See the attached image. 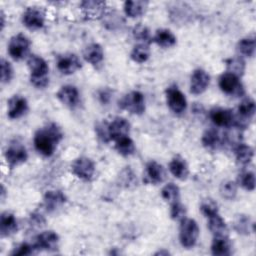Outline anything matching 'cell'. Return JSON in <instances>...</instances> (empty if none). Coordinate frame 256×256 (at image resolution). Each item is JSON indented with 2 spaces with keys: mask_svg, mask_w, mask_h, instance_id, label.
Here are the masks:
<instances>
[{
  "mask_svg": "<svg viewBox=\"0 0 256 256\" xmlns=\"http://www.w3.org/2000/svg\"><path fill=\"white\" fill-rule=\"evenodd\" d=\"M119 107L131 114L141 115L145 111L144 95L139 91H132L119 101Z\"/></svg>",
  "mask_w": 256,
  "mask_h": 256,
  "instance_id": "obj_4",
  "label": "cell"
},
{
  "mask_svg": "<svg viewBox=\"0 0 256 256\" xmlns=\"http://www.w3.org/2000/svg\"><path fill=\"white\" fill-rule=\"evenodd\" d=\"M95 131L97 134V137L102 141V142H108L110 141L109 136H108V123L102 122L96 125Z\"/></svg>",
  "mask_w": 256,
  "mask_h": 256,
  "instance_id": "obj_45",
  "label": "cell"
},
{
  "mask_svg": "<svg viewBox=\"0 0 256 256\" xmlns=\"http://www.w3.org/2000/svg\"><path fill=\"white\" fill-rule=\"evenodd\" d=\"M18 223L15 216L10 212H3L0 217V233L2 237H8L16 233Z\"/></svg>",
  "mask_w": 256,
  "mask_h": 256,
  "instance_id": "obj_22",
  "label": "cell"
},
{
  "mask_svg": "<svg viewBox=\"0 0 256 256\" xmlns=\"http://www.w3.org/2000/svg\"><path fill=\"white\" fill-rule=\"evenodd\" d=\"M130 131L129 122L122 117L114 118L110 123H108V136L110 140L117 141L120 138L128 136Z\"/></svg>",
  "mask_w": 256,
  "mask_h": 256,
  "instance_id": "obj_15",
  "label": "cell"
},
{
  "mask_svg": "<svg viewBox=\"0 0 256 256\" xmlns=\"http://www.w3.org/2000/svg\"><path fill=\"white\" fill-rule=\"evenodd\" d=\"M233 227L237 233L242 235H249L254 231V223L249 215L239 214L235 217L233 222Z\"/></svg>",
  "mask_w": 256,
  "mask_h": 256,
  "instance_id": "obj_26",
  "label": "cell"
},
{
  "mask_svg": "<svg viewBox=\"0 0 256 256\" xmlns=\"http://www.w3.org/2000/svg\"><path fill=\"white\" fill-rule=\"evenodd\" d=\"M209 116L213 123L219 127H229L233 125L234 122V114L232 111L221 107H215L211 109Z\"/></svg>",
  "mask_w": 256,
  "mask_h": 256,
  "instance_id": "obj_20",
  "label": "cell"
},
{
  "mask_svg": "<svg viewBox=\"0 0 256 256\" xmlns=\"http://www.w3.org/2000/svg\"><path fill=\"white\" fill-rule=\"evenodd\" d=\"M58 100L69 108H75L80 102L78 89L72 85L62 86L56 94Z\"/></svg>",
  "mask_w": 256,
  "mask_h": 256,
  "instance_id": "obj_17",
  "label": "cell"
},
{
  "mask_svg": "<svg viewBox=\"0 0 256 256\" xmlns=\"http://www.w3.org/2000/svg\"><path fill=\"white\" fill-rule=\"evenodd\" d=\"M131 59L136 63H144L148 60L150 56V49L147 44H138L136 45L131 52Z\"/></svg>",
  "mask_w": 256,
  "mask_h": 256,
  "instance_id": "obj_35",
  "label": "cell"
},
{
  "mask_svg": "<svg viewBox=\"0 0 256 256\" xmlns=\"http://www.w3.org/2000/svg\"><path fill=\"white\" fill-rule=\"evenodd\" d=\"M115 148L117 152L122 156H130L135 151L134 142L128 136L120 138L119 140L115 141Z\"/></svg>",
  "mask_w": 256,
  "mask_h": 256,
  "instance_id": "obj_33",
  "label": "cell"
},
{
  "mask_svg": "<svg viewBox=\"0 0 256 256\" xmlns=\"http://www.w3.org/2000/svg\"><path fill=\"white\" fill-rule=\"evenodd\" d=\"M59 243V237L54 231H44L35 239V249L37 251H53L56 250Z\"/></svg>",
  "mask_w": 256,
  "mask_h": 256,
  "instance_id": "obj_13",
  "label": "cell"
},
{
  "mask_svg": "<svg viewBox=\"0 0 256 256\" xmlns=\"http://www.w3.org/2000/svg\"><path fill=\"white\" fill-rule=\"evenodd\" d=\"M232 244L227 235L214 236L211 244V252L216 256H226L231 253Z\"/></svg>",
  "mask_w": 256,
  "mask_h": 256,
  "instance_id": "obj_23",
  "label": "cell"
},
{
  "mask_svg": "<svg viewBox=\"0 0 256 256\" xmlns=\"http://www.w3.org/2000/svg\"><path fill=\"white\" fill-rule=\"evenodd\" d=\"M30 71V82L37 88H45L49 83V68L46 61L37 55H31L27 60Z\"/></svg>",
  "mask_w": 256,
  "mask_h": 256,
  "instance_id": "obj_2",
  "label": "cell"
},
{
  "mask_svg": "<svg viewBox=\"0 0 256 256\" xmlns=\"http://www.w3.org/2000/svg\"><path fill=\"white\" fill-rule=\"evenodd\" d=\"M43 202L47 211L52 212L61 207L66 202V196L62 191L49 190L45 193Z\"/></svg>",
  "mask_w": 256,
  "mask_h": 256,
  "instance_id": "obj_21",
  "label": "cell"
},
{
  "mask_svg": "<svg viewBox=\"0 0 256 256\" xmlns=\"http://www.w3.org/2000/svg\"><path fill=\"white\" fill-rule=\"evenodd\" d=\"M255 102L251 98L244 99L237 108V115H234L233 124L238 128H243L248 124V120L255 114Z\"/></svg>",
  "mask_w": 256,
  "mask_h": 256,
  "instance_id": "obj_9",
  "label": "cell"
},
{
  "mask_svg": "<svg viewBox=\"0 0 256 256\" xmlns=\"http://www.w3.org/2000/svg\"><path fill=\"white\" fill-rule=\"evenodd\" d=\"M31 223H32L33 225L37 226V227H41L42 225H44L45 220H44V218L42 217V215L34 213V214L31 215Z\"/></svg>",
  "mask_w": 256,
  "mask_h": 256,
  "instance_id": "obj_48",
  "label": "cell"
},
{
  "mask_svg": "<svg viewBox=\"0 0 256 256\" xmlns=\"http://www.w3.org/2000/svg\"><path fill=\"white\" fill-rule=\"evenodd\" d=\"M8 116L11 119H17L23 116L28 110V102L21 95H14L8 100Z\"/></svg>",
  "mask_w": 256,
  "mask_h": 256,
  "instance_id": "obj_19",
  "label": "cell"
},
{
  "mask_svg": "<svg viewBox=\"0 0 256 256\" xmlns=\"http://www.w3.org/2000/svg\"><path fill=\"white\" fill-rule=\"evenodd\" d=\"M119 181L122 186L128 188L134 186L135 183H137V178L133 171L129 167H126L124 170L121 171L119 175Z\"/></svg>",
  "mask_w": 256,
  "mask_h": 256,
  "instance_id": "obj_40",
  "label": "cell"
},
{
  "mask_svg": "<svg viewBox=\"0 0 256 256\" xmlns=\"http://www.w3.org/2000/svg\"><path fill=\"white\" fill-rule=\"evenodd\" d=\"M0 17H1V28L3 29V27H4V25H5V15H4L3 11H1Z\"/></svg>",
  "mask_w": 256,
  "mask_h": 256,
  "instance_id": "obj_49",
  "label": "cell"
},
{
  "mask_svg": "<svg viewBox=\"0 0 256 256\" xmlns=\"http://www.w3.org/2000/svg\"><path fill=\"white\" fill-rule=\"evenodd\" d=\"M83 58L86 62L92 65H97L101 63L104 58L103 48L98 43H92L84 49Z\"/></svg>",
  "mask_w": 256,
  "mask_h": 256,
  "instance_id": "obj_25",
  "label": "cell"
},
{
  "mask_svg": "<svg viewBox=\"0 0 256 256\" xmlns=\"http://www.w3.org/2000/svg\"><path fill=\"white\" fill-rule=\"evenodd\" d=\"M199 237V227L194 219L183 218L180 224L179 240L183 247L192 248Z\"/></svg>",
  "mask_w": 256,
  "mask_h": 256,
  "instance_id": "obj_3",
  "label": "cell"
},
{
  "mask_svg": "<svg viewBox=\"0 0 256 256\" xmlns=\"http://www.w3.org/2000/svg\"><path fill=\"white\" fill-rule=\"evenodd\" d=\"M72 173L78 178L89 181L95 173V165L88 157H79L75 159L71 165Z\"/></svg>",
  "mask_w": 256,
  "mask_h": 256,
  "instance_id": "obj_8",
  "label": "cell"
},
{
  "mask_svg": "<svg viewBox=\"0 0 256 256\" xmlns=\"http://www.w3.org/2000/svg\"><path fill=\"white\" fill-rule=\"evenodd\" d=\"M208 228L214 236H223L228 233L227 225L218 213L208 218Z\"/></svg>",
  "mask_w": 256,
  "mask_h": 256,
  "instance_id": "obj_30",
  "label": "cell"
},
{
  "mask_svg": "<svg viewBox=\"0 0 256 256\" xmlns=\"http://www.w3.org/2000/svg\"><path fill=\"white\" fill-rule=\"evenodd\" d=\"M170 253L167 250H160L155 253V255H169Z\"/></svg>",
  "mask_w": 256,
  "mask_h": 256,
  "instance_id": "obj_50",
  "label": "cell"
},
{
  "mask_svg": "<svg viewBox=\"0 0 256 256\" xmlns=\"http://www.w3.org/2000/svg\"><path fill=\"white\" fill-rule=\"evenodd\" d=\"M152 41L162 48H170L176 44V37L168 29H158L152 38Z\"/></svg>",
  "mask_w": 256,
  "mask_h": 256,
  "instance_id": "obj_27",
  "label": "cell"
},
{
  "mask_svg": "<svg viewBox=\"0 0 256 256\" xmlns=\"http://www.w3.org/2000/svg\"><path fill=\"white\" fill-rule=\"evenodd\" d=\"M219 87L221 90L230 95H242L243 87L239 81V77L226 72L223 73L219 78Z\"/></svg>",
  "mask_w": 256,
  "mask_h": 256,
  "instance_id": "obj_12",
  "label": "cell"
},
{
  "mask_svg": "<svg viewBox=\"0 0 256 256\" xmlns=\"http://www.w3.org/2000/svg\"><path fill=\"white\" fill-rule=\"evenodd\" d=\"M166 102L168 107L175 114H181L186 110L187 100L185 95L176 87L171 86L166 89Z\"/></svg>",
  "mask_w": 256,
  "mask_h": 256,
  "instance_id": "obj_6",
  "label": "cell"
},
{
  "mask_svg": "<svg viewBox=\"0 0 256 256\" xmlns=\"http://www.w3.org/2000/svg\"><path fill=\"white\" fill-rule=\"evenodd\" d=\"M201 141L204 147L208 149H216L223 144L224 138L221 136V134L217 130L209 129L205 131Z\"/></svg>",
  "mask_w": 256,
  "mask_h": 256,
  "instance_id": "obj_29",
  "label": "cell"
},
{
  "mask_svg": "<svg viewBox=\"0 0 256 256\" xmlns=\"http://www.w3.org/2000/svg\"><path fill=\"white\" fill-rule=\"evenodd\" d=\"M81 61L79 58L72 53L63 54L57 59L58 70L65 75H70L81 68Z\"/></svg>",
  "mask_w": 256,
  "mask_h": 256,
  "instance_id": "obj_16",
  "label": "cell"
},
{
  "mask_svg": "<svg viewBox=\"0 0 256 256\" xmlns=\"http://www.w3.org/2000/svg\"><path fill=\"white\" fill-rule=\"evenodd\" d=\"M63 133L60 127L55 123H50L45 127L39 129L34 135L35 149L43 156H51L58 143L62 140Z\"/></svg>",
  "mask_w": 256,
  "mask_h": 256,
  "instance_id": "obj_1",
  "label": "cell"
},
{
  "mask_svg": "<svg viewBox=\"0 0 256 256\" xmlns=\"http://www.w3.org/2000/svg\"><path fill=\"white\" fill-rule=\"evenodd\" d=\"M147 6H148L147 1L129 0L124 3V12L128 17L136 18L145 13Z\"/></svg>",
  "mask_w": 256,
  "mask_h": 256,
  "instance_id": "obj_28",
  "label": "cell"
},
{
  "mask_svg": "<svg viewBox=\"0 0 256 256\" xmlns=\"http://www.w3.org/2000/svg\"><path fill=\"white\" fill-rule=\"evenodd\" d=\"M238 183L247 191H253L255 188V176L251 171H245L238 177Z\"/></svg>",
  "mask_w": 256,
  "mask_h": 256,
  "instance_id": "obj_39",
  "label": "cell"
},
{
  "mask_svg": "<svg viewBox=\"0 0 256 256\" xmlns=\"http://www.w3.org/2000/svg\"><path fill=\"white\" fill-rule=\"evenodd\" d=\"M36 251L34 244L31 245L29 243H21L17 247H15L12 251V255H30Z\"/></svg>",
  "mask_w": 256,
  "mask_h": 256,
  "instance_id": "obj_44",
  "label": "cell"
},
{
  "mask_svg": "<svg viewBox=\"0 0 256 256\" xmlns=\"http://www.w3.org/2000/svg\"><path fill=\"white\" fill-rule=\"evenodd\" d=\"M200 210L205 217L209 218L218 213V206L216 202H214L212 199H206L202 202Z\"/></svg>",
  "mask_w": 256,
  "mask_h": 256,
  "instance_id": "obj_41",
  "label": "cell"
},
{
  "mask_svg": "<svg viewBox=\"0 0 256 256\" xmlns=\"http://www.w3.org/2000/svg\"><path fill=\"white\" fill-rule=\"evenodd\" d=\"M165 177H166V172L161 164L153 160L147 163L145 168L144 178H143L144 182L159 184L164 181Z\"/></svg>",
  "mask_w": 256,
  "mask_h": 256,
  "instance_id": "obj_18",
  "label": "cell"
},
{
  "mask_svg": "<svg viewBox=\"0 0 256 256\" xmlns=\"http://www.w3.org/2000/svg\"><path fill=\"white\" fill-rule=\"evenodd\" d=\"M171 205V210H170V215L171 218L174 220H182L183 218H185V214H186V209L185 207L179 202H175L170 204Z\"/></svg>",
  "mask_w": 256,
  "mask_h": 256,
  "instance_id": "obj_43",
  "label": "cell"
},
{
  "mask_svg": "<svg viewBox=\"0 0 256 256\" xmlns=\"http://www.w3.org/2000/svg\"><path fill=\"white\" fill-rule=\"evenodd\" d=\"M133 36L135 39L141 41L143 44H149L152 42V38L149 29L141 24H138L133 28Z\"/></svg>",
  "mask_w": 256,
  "mask_h": 256,
  "instance_id": "obj_38",
  "label": "cell"
},
{
  "mask_svg": "<svg viewBox=\"0 0 256 256\" xmlns=\"http://www.w3.org/2000/svg\"><path fill=\"white\" fill-rule=\"evenodd\" d=\"M220 195L228 200H232L235 198L237 194V185L235 182L227 180L221 183L220 185Z\"/></svg>",
  "mask_w": 256,
  "mask_h": 256,
  "instance_id": "obj_37",
  "label": "cell"
},
{
  "mask_svg": "<svg viewBox=\"0 0 256 256\" xmlns=\"http://www.w3.org/2000/svg\"><path fill=\"white\" fill-rule=\"evenodd\" d=\"M82 14L86 19L95 20L104 16L106 10V3L104 1L86 0L80 3Z\"/></svg>",
  "mask_w": 256,
  "mask_h": 256,
  "instance_id": "obj_11",
  "label": "cell"
},
{
  "mask_svg": "<svg viewBox=\"0 0 256 256\" xmlns=\"http://www.w3.org/2000/svg\"><path fill=\"white\" fill-rule=\"evenodd\" d=\"M121 23H123V21H122V18L118 15V14H116V13H114V14H109V15H107V20H106V25H110V27H111V25H112V28L111 29H113V28H115L116 26H119V24L121 25Z\"/></svg>",
  "mask_w": 256,
  "mask_h": 256,
  "instance_id": "obj_46",
  "label": "cell"
},
{
  "mask_svg": "<svg viewBox=\"0 0 256 256\" xmlns=\"http://www.w3.org/2000/svg\"><path fill=\"white\" fill-rule=\"evenodd\" d=\"M210 84V76L203 69L193 71L190 78V92L195 95L202 94Z\"/></svg>",
  "mask_w": 256,
  "mask_h": 256,
  "instance_id": "obj_14",
  "label": "cell"
},
{
  "mask_svg": "<svg viewBox=\"0 0 256 256\" xmlns=\"http://www.w3.org/2000/svg\"><path fill=\"white\" fill-rule=\"evenodd\" d=\"M255 39L246 37L241 39L238 44H237V50L239 51L240 54L247 56V57H253L255 54Z\"/></svg>",
  "mask_w": 256,
  "mask_h": 256,
  "instance_id": "obj_36",
  "label": "cell"
},
{
  "mask_svg": "<svg viewBox=\"0 0 256 256\" xmlns=\"http://www.w3.org/2000/svg\"><path fill=\"white\" fill-rule=\"evenodd\" d=\"M161 196L162 198L172 204L175 203L177 201H179V196H180V191L177 185H175L174 183H168L166 184L162 190H161Z\"/></svg>",
  "mask_w": 256,
  "mask_h": 256,
  "instance_id": "obj_34",
  "label": "cell"
},
{
  "mask_svg": "<svg viewBox=\"0 0 256 256\" xmlns=\"http://www.w3.org/2000/svg\"><path fill=\"white\" fill-rule=\"evenodd\" d=\"M226 66H227V72L239 77L242 76L245 71V61L239 57L235 56L232 58H229L226 60Z\"/></svg>",
  "mask_w": 256,
  "mask_h": 256,
  "instance_id": "obj_32",
  "label": "cell"
},
{
  "mask_svg": "<svg viewBox=\"0 0 256 256\" xmlns=\"http://www.w3.org/2000/svg\"><path fill=\"white\" fill-rule=\"evenodd\" d=\"M30 47V41L29 39L23 35V34H17L14 35L8 44V52L9 55L14 59V60H21L23 59Z\"/></svg>",
  "mask_w": 256,
  "mask_h": 256,
  "instance_id": "obj_5",
  "label": "cell"
},
{
  "mask_svg": "<svg viewBox=\"0 0 256 256\" xmlns=\"http://www.w3.org/2000/svg\"><path fill=\"white\" fill-rule=\"evenodd\" d=\"M169 171L179 180H185L189 174V168L185 161L180 156H175L169 163Z\"/></svg>",
  "mask_w": 256,
  "mask_h": 256,
  "instance_id": "obj_24",
  "label": "cell"
},
{
  "mask_svg": "<svg viewBox=\"0 0 256 256\" xmlns=\"http://www.w3.org/2000/svg\"><path fill=\"white\" fill-rule=\"evenodd\" d=\"M254 155V151L252 147L246 144H239L235 148V156L236 160L241 165H248Z\"/></svg>",
  "mask_w": 256,
  "mask_h": 256,
  "instance_id": "obj_31",
  "label": "cell"
},
{
  "mask_svg": "<svg viewBox=\"0 0 256 256\" xmlns=\"http://www.w3.org/2000/svg\"><path fill=\"white\" fill-rule=\"evenodd\" d=\"M99 100L101 101V103L106 104L109 102L110 98H111V91L108 89H103L99 92Z\"/></svg>",
  "mask_w": 256,
  "mask_h": 256,
  "instance_id": "obj_47",
  "label": "cell"
},
{
  "mask_svg": "<svg viewBox=\"0 0 256 256\" xmlns=\"http://www.w3.org/2000/svg\"><path fill=\"white\" fill-rule=\"evenodd\" d=\"M4 157L10 166H16L27 160L28 153L24 145L18 141H13L6 147Z\"/></svg>",
  "mask_w": 256,
  "mask_h": 256,
  "instance_id": "obj_7",
  "label": "cell"
},
{
  "mask_svg": "<svg viewBox=\"0 0 256 256\" xmlns=\"http://www.w3.org/2000/svg\"><path fill=\"white\" fill-rule=\"evenodd\" d=\"M13 77V68L11 64L5 60L1 59V82L9 83Z\"/></svg>",
  "mask_w": 256,
  "mask_h": 256,
  "instance_id": "obj_42",
  "label": "cell"
},
{
  "mask_svg": "<svg viewBox=\"0 0 256 256\" xmlns=\"http://www.w3.org/2000/svg\"><path fill=\"white\" fill-rule=\"evenodd\" d=\"M45 14L39 7H28L22 15V23L30 30H37L43 27Z\"/></svg>",
  "mask_w": 256,
  "mask_h": 256,
  "instance_id": "obj_10",
  "label": "cell"
}]
</instances>
